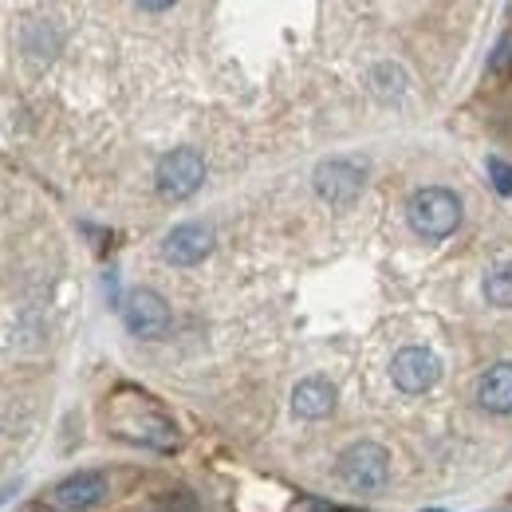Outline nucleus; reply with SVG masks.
<instances>
[{
  "label": "nucleus",
  "mask_w": 512,
  "mask_h": 512,
  "mask_svg": "<svg viewBox=\"0 0 512 512\" xmlns=\"http://www.w3.org/2000/svg\"><path fill=\"white\" fill-rule=\"evenodd\" d=\"M406 213H410V225H414L418 237L442 241L461 221V201H457V193L442 190V186H426V190H418L410 197Z\"/></svg>",
  "instance_id": "f257e3e1"
},
{
  "label": "nucleus",
  "mask_w": 512,
  "mask_h": 512,
  "mask_svg": "<svg viewBox=\"0 0 512 512\" xmlns=\"http://www.w3.org/2000/svg\"><path fill=\"white\" fill-rule=\"evenodd\" d=\"M386 473H390V453L383 446H375V442H355V446L343 449V457H339V477L355 493L383 489Z\"/></svg>",
  "instance_id": "f03ea898"
},
{
  "label": "nucleus",
  "mask_w": 512,
  "mask_h": 512,
  "mask_svg": "<svg viewBox=\"0 0 512 512\" xmlns=\"http://www.w3.org/2000/svg\"><path fill=\"white\" fill-rule=\"evenodd\" d=\"M154 182H158V193H162V197L182 201V197H190V193L201 190V182H205V162H201L197 150L178 146V150H170V154L158 162Z\"/></svg>",
  "instance_id": "7ed1b4c3"
},
{
  "label": "nucleus",
  "mask_w": 512,
  "mask_h": 512,
  "mask_svg": "<svg viewBox=\"0 0 512 512\" xmlns=\"http://www.w3.org/2000/svg\"><path fill=\"white\" fill-rule=\"evenodd\" d=\"M363 182H367V170L355 158H327L316 166V193L331 205L355 201L363 193Z\"/></svg>",
  "instance_id": "20e7f679"
},
{
  "label": "nucleus",
  "mask_w": 512,
  "mask_h": 512,
  "mask_svg": "<svg viewBox=\"0 0 512 512\" xmlns=\"http://www.w3.org/2000/svg\"><path fill=\"white\" fill-rule=\"evenodd\" d=\"M123 320H127L130 335H138V339H162L170 331V308L158 292L134 288L123 304Z\"/></svg>",
  "instance_id": "39448f33"
},
{
  "label": "nucleus",
  "mask_w": 512,
  "mask_h": 512,
  "mask_svg": "<svg viewBox=\"0 0 512 512\" xmlns=\"http://www.w3.org/2000/svg\"><path fill=\"white\" fill-rule=\"evenodd\" d=\"M390 375H394L398 390L422 394V390H430V386L442 379V363H438V355H430L426 347H406V351L394 355Z\"/></svg>",
  "instance_id": "423d86ee"
},
{
  "label": "nucleus",
  "mask_w": 512,
  "mask_h": 512,
  "mask_svg": "<svg viewBox=\"0 0 512 512\" xmlns=\"http://www.w3.org/2000/svg\"><path fill=\"white\" fill-rule=\"evenodd\" d=\"M209 249H213V233H209V225H201V221H186V225L170 229L166 241H162V256H166L170 264H178V268L201 264V260L209 256Z\"/></svg>",
  "instance_id": "0eeeda50"
},
{
  "label": "nucleus",
  "mask_w": 512,
  "mask_h": 512,
  "mask_svg": "<svg viewBox=\"0 0 512 512\" xmlns=\"http://www.w3.org/2000/svg\"><path fill=\"white\" fill-rule=\"evenodd\" d=\"M107 497V477L99 469H75L56 485V505L64 512H87Z\"/></svg>",
  "instance_id": "6e6552de"
},
{
  "label": "nucleus",
  "mask_w": 512,
  "mask_h": 512,
  "mask_svg": "<svg viewBox=\"0 0 512 512\" xmlns=\"http://www.w3.org/2000/svg\"><path fill=\"white\" fill-rule=\"evenodd\" d=\"M477 398H481L485 410L509 414L512 410V363H501V367L485 371L481 383H477Z\"/></svg>",
  "instance_id": "1a4fd4ad"
},
{
  "label": "nucleus",
  "mask_w": 512,
  "mask_h": 512,
  "mask_svg": "<svg viewBox=\"0 0 512 512\" xmlns=\"http://www.w3.org/2000/svg\"><path fill=\"white\" fill-rule=\"evenodd\" d=\"M331 406H335V386L323 379H304L292 390V410L300 418H323V414H331Z\"/></svg>",
  "instance_id": "9d476101"
},
{
  "label": "nucleus",
  "mask_w": 512,
  "mask_h": 512,
  "mask_svg": "<svg viewBox=\"0 0 512 512\" xmlns=\"http://www.w3.org/2000/svg\"><path fill=\"white\" fill-rule=\"evenodd\" d=\"M485 296L497 308H512V264H497L485 272Z\"/></svg>",
  "instance_id": "9b49d317"
},
{
  "label": "nucleus",
  "mask_w": 512,
  "mask_h": 512,
  "mask_svg": "<svg viewBox=\"0 0 512 512\" xmlns=\"http://www.w3.org/2000/svg\"><path fill=\"white\" fill-rule=\"evenodd\" d=\"M489 174H493V182H497V190L505 193V197H512V170L501 162V158H493L489 162Z\"/></svg>",
  "instance_id": "f8f14e48"
},
{
  "label": "nucleus",
  "mask_w": 512,
  "mask_h": 512,
  "mask_svg": "<svg viewBox=\"0 0 512 512\" xmlns=\"http://www.w3.org/2000/svg\"><path fill=\"white\" fill-rule=\"evenodd\" d=\"M28 512H52V509H44V505H36V509H28Z\"/></svg>",
  "instance_id": "ddd939ff"
}]
</instances>
